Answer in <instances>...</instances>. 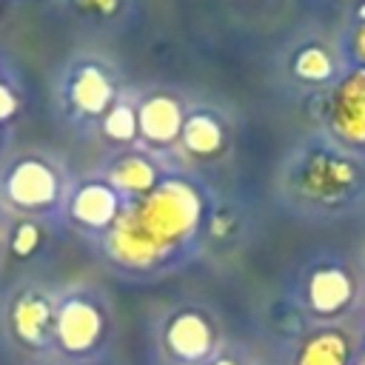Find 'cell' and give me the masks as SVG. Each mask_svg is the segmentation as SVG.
<instances>
[{"mask_svg": "<svg viewBox=\"0 0 365 365\" xmlns=\"http://www.w3.org/2000/svg\"><path fill=\"white\" fill-rule=\"evenodd\" d=\"M134 214L143 228L171 251L177 242L194 234L202 217V200L185 180H165L134 205Z\"/></svg>", "mask_w": 365, "mask_h": 365, "instance_id": "6da1fadb", "label": "cell"}, {"mask_svg": "<svg viewBox=\"0 0 365 365\" xmlns=\"http://www.w3.org/2000/svg\"><path fill=\"white\" fill-rule=\"evenodd\" d=\"M108 254L123 265L145 268V265H154L160 257H165L168 248H163L143 228V222L134 214V205H128L120 211V217L114 220V225L108 231Z\"/></svg>", "mask_w": 365, "mask_h": 365, "instance_id": "7a4b0ae2", "label": "cell"}, {"mask_svg": "<svg viewBox=\"0 0 365 365\" xmlns=\"http://www.w3.org/2000/svg\"><path fill=\"white\" fill-rule=\"evenodd\" d=\"M331 128L348 140L362 145L365 143V68H354L339 80V86L331 94L328 106Z\"/></svg>", "mask_w": 365, "mask_h": 365, "instance_id": "3957f363", "label": "cell"}, {"mask_svg": "<svg viewBox=\"0 0 365 365\" xmlns=\"http://www.w3.org/2000/svg\"><path fill=\"white\" fill-rule=\"evenodd\" d=\"M302 191L322 202H336L356 188V168L331 154H314L302 168Z\"/></svg>", "mask_w": 365, "mask_h": 365, "instance_id": "277c9868", "label": "cell"}, {"mask_svg": "<svg viewBox=\"0 0 365 365\" xmlns=\"http://www.w3.org/2000/svg\"><path fill=\"white\" fill-rule=\"evenodd\" d=\"M103 334V314L88 299H68L54 314V336L68 354H86Z\"/></svg>", "mask_w": 365, "mask_h": 365, "instance_id": "5b68a950", "label": "cell"}, {"mask_svg": "<svg viewBox=\"0 0 365 365\" xmlns=\"http://www.w3.org/2000/svg\"><path fill=\"white\" fill-rule=\"evenodd\" d=\"M57 174L40 160H23L9 171L6 194L20 208H48L57 200Z\"/></svg>", "mask_w": 365, "mask_h": 365, "instance_id": "8992f818", "label": "cell"}, {"mask_svg": "<svg viewBox=\"0 0 365 365\" xmlns=\"http://www.w3.org/2000/svg\"><path fill=\"white\" fill-rule=\"evenodd\" d=\"M165 345L168 351L182 359V362H197L205 359L211 354L214 345V331L208 325V319L197 311H182L177 314L168 328H165Z\"/></svg>", "mask_w": 365, "mask_h": 365, "instance_id": "52a82bcc", "label": "cell"}, {"mask_svg": "<svg viewBox=\"0 0 365 365\" xmlns=\"http://www.w3.org/2000/svg\"><path fill=\"white\" fill-rule=\"evenodd\" d=\"M182 123H185L182 106L168 94L145 97L137 108V131L148 143H157V145L174 143L182 131Z\"/></svg>", "mask_w": 365, "mask_h": 365, "instance_id": "ba28073f", "label": "cell"}, {"mask_svg": "<svg viewBox=\"0 0 365 365\" xmlns=\"http://www.w3.org/2000/svg\"><path fill=\"white\" fill-rule=\"evenodd\" d=\"M120 211V197L106 182H86L71 200V217L88 228H111Z\"/></svg>", "mask_w": 365, "mask_h": 365, "instance_id": "9c48e42d", "label": "cell"}, {"mask_svg": "<svg viewBox=\"0 0 365 365\" xmlns=\"http://www.w3.org/2000/svg\"><path fill=\"white\" fill-rule=\"evenodd\" d=\"M11 328L29 345H43L54 334V311L46 297L23 294L11 308Z\"/></svg>", "mask_w": 365, "mask_h": 365, "instance_id": "30bf717a", "label": "cell"}, {"mask_svg": "<svg viewBox=\"0 0 365 365\" xmlns=\"http://www.w3.org/2000/svg\"><path fill=\"white\" fill-rule=\"evenodd\" d=\"M354 285L342 268H319L308 279V302L317 314H339L351 302Z\"/></svg>", "mask_w": 365, "mask_h": 365, "instance_id": "8fae6325", "label": "cell"}, {"mask_svg": "<svg viewBox=\"0 0 365 365\" xmlns=\"http://www.w3.org/2000/svg\"><path fill=\"white\" fill-rule=\"evenodd\" d=\"M68 97H71L74 108L83 114H106L111 108L114 88H111V80L97 66H83L71 77Z\"/></svg>", "mask_w": 365, "mask_h": 365, "instance_id": "7c38bea8", "label": "cell"}, {"mask_svg": "<svg viewBox=\"0 0 365 365\" xmlns=\"http://www.w3.org/2000/svg\"><path fill=\"white\" fill-rule=\"evenodd\" d=\"M108 182L114 191H125V194H137V197H145L148 191L157 188V168L140 157V154H131V157H123L111 171H108Z\"/></svg>", "mask_w": 365, "mask_h": 365, "instance_id": "4fadbf2b", "label": "cell"}, {"mask_svg": "<svg viewBox=\"0 0 365 365\" xmlns=\"http://www.w3.org/2000/svg\"><path fill=\"white\" fill-rule=\"evenodd\" d=\"M180 137H182V145H185L191 154H197V157H211V154H217V151L222 148V143H225L222 125H220L211 114H205V111L185 117Z\"/></svg>", "mask_w": 365, "mask_h": 365, "instance_id": "5bb4252c", "label": "cell"}, {"mask_svg": "<svg viewBox=\"0 0 365 365\" xmlns=\"http://www.w3.org/2000/svg\"><path fill=\"white\" fill-rule=\"evenodd\" d=\"M348 339L339 331H319L299 348L297 365H348Z\"/></svg>", "mask_w": 365, "mask_h": 365, "instance_id": "9a60e30c", "label": "cell"}, {"mask_svg": "<svg viewBox=\"0 0 365 365\" xmlns=\"http://www.w3.org/2000/svg\"><path fill=\"white\" fill-rule=\"evenodd\" d=\"M294 71H297L302 80H308V83H322V80H328V77L334 74V60H331V54H328L325 48H319V46H305V48L294 57Z\"/></svg>", "mask_w": 365, "mask_h": 365, "instance_id": "2e32d148", "label": "cell"}, {"mask_svg": "<svg viewBox=\"0 0 365 365\" xmlns=\"http://www.w3.org/2000/svg\"><path fill=\"white\" fill-rule=\"evenodd\" d=\"M103 131L106 137L117 140V143H128L137 134V111L128 106H111L103 117Z\"/></svg>", "mask_w": 365, "mask_h": 365, "instance_id": "e0dca14e", "label": "cell"}, {"mask_svg": "<svg viewBox=\"0 0 365 365\" xmlns=\"http://www.w3.org/2000/svg\"><path fill=\"white\" fill-rule=\"evenodd\" d=\"M37 245H40V228L34 222H20L11 234V251L17 257H29L37 251Z\"/></svg>", "mask_w": 365, "mask_h": 365, "instance_id": "ac0fdd59", "label": "cell"}, {"mask_svg": "<svg viewBox=\"0 0 365 365\" xmlns=\"http://www.w3.org/2000/svg\"><path fill=\"white\" fill-rule=\"evenodd\" d=\"M14 111H17V97L11 94V88H9V86H3V83H0V123H6Z\"/></svg>", "mask_w": 365, "mask_h": 365, "instance_id": "d6986e66", "label": "cell"}, {"mask_svg": "<svg viewBox=\"0 0 365 365\" xmlns=\"http://www.w3.org/2000/svg\"><path fill=\"white\" fill-rule=\"evenodd\" d=\"M80 6H86V9H91L97 14H114L120 0H80Z\"/></svg>", "mask_w": 365, "mask_h": 365, "instance_id": "ffe728a7", "label": "cell"}, {"mask_svg": "<svg viewBox=\"0 0 365 365\" xmlns=\"http://www.w3.org/2000/svg\"><path fill=\"white\" fill-rule=\"evenodd\" d=\"M354 54H356V60H359V66L365 68V20L359 23V29L354 31Z\"/></svg>", "mask_w": 365, "mask_h": 365, "instance_id": "44dd1931", "label": "cell"}, {"mask_svg": "<svg viewBox=\"0 0 365 365\" xmlns=\"http://www.w3.org/2000/svg\"><path fill=\"white\" fill-rule=\"evenodd\" d=\"M205 365H237L234 359H228V356H214V359H208Z\"/></svg>", "mask_w": 365, "mask_h": 365, "instance_id": "7402d4cb", "label": "cell"}, {"mask_svg": "<svg viewBox=\"0 0 365 365\" xmlns=\"http://www.w3.org/2000/svg\"><path fill=\"white\" fill-rule=\"evenodd\" d=\"M359 365H365V354H362V362H359Z\"/></svg>", "mask_w": 365, "mask_h": 365, "instance_id": "603a6c76", "label": "cell"}]
</instances>
